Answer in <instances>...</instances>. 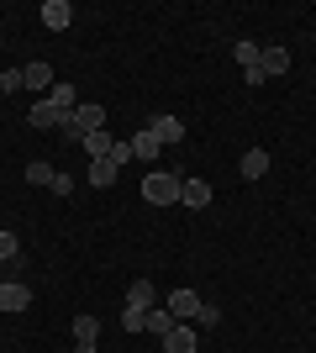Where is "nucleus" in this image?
Wrapping results in <instances>:
<instances>
[{
	"label": "nucleus",
	"instance_id": "nucleus-1",
	"mask_svg": "<svg viewBox=\"0 0 316 353\" xmlns=\"http://www.w3.org/2000/svg\"><path fill=\"white\" fill-rule=\"evenodd\" d=\"M101 127H105V105L79 101L74 111H69V121H63V137H69V143H85V137L101 132Z\"/></svg>",
	"mask_w": 316,
	"mask_h": 353
},
{
	"label": "nucleus",
	"instance_id": "nucleus-2",
	"mask_svg": "<svg viewBox=\"0 0 316 353\" xmlns=\"http://www.w3.org/2000/svg\"><path fill=\"white\" fill-rule=\"evenodd\" d=\"M143 201H148V206H174V201H180V174L148 169V179H143Z\"/></svg>",
	"mask_w": 316,
	"mask_h": 353
},
{
	"label": "nucleus",
	"instance_id": "nucleus-3",
	"mask_svg": "<svg viewBox=\"0 0 316 353\" xmlns=\"http://www.w3.org/2000/svg\"><path fill=\"white\" fill-rule=\"evenodd\" d=\"M27 121H32V127H37V132H53V127H59V132H63V121H69V111H59V105H48V101H32Z\"/></svg>",
	"mask_w": 316,
	"mask_h": 353
},
{
	"label": "nucleus",
	"instance_id": "nucleus-4",
	"mask_svg": "<svg viewBox=\"0 0 316 353\" xmlns=\"http://www.w3.org/2000/svg\"><path fill=\"white\" fill-rule=\"evenodd\" d=\"M158 343H164V353H196V327H190V322H174Z\"/></svg>",
	"mask_w": 316,
	"mask_h": 353
},
{
	"label": "nucleus",
	"instance_id": "nucleus-5",
	"mask_svg": "<svg viewBox=\"0 0 316 353\" xmlns=\"http://www.w3.org/2000/svg\"><path fill=\"white\" fill-rule=\"evenodd\" d=\"M206 306V301H200L196 290H174L169 295V311H174V322H196V311Z\"/></svg>",
	"mask_w": 316,
	"mask_h": 353
},
{
	"label": "nucleus",
	"instance_id": "nucleus-6",
	"mask_svg": "<svg viewBox=\"0 0 316 353\" xmlns=\"http://www.w3.org/2000/svg\"><path fill=\"white\" fill-rule=\"evenodd\" d=\"M21 79H27V90H32V95H48V90L59 85V79H53V69H48L43 59H37V63H27V69H21Z\"/></svg>",
	"mask_w": 316,
	"mask_h": 353
},
{
	"label": "nucleus",
	"instance_id": "nucleus-7",
	"mask_svg": "<svg viewBox=\"0 0 316 353\" xmlns=\"http://www.w3.org/2000/svg\"><path fill=\"white\" fill-rule=\"evenodd\" d=\"M69 21H74V6H69V0H48L43 6V27L48 32H63Z\"/></svg>",
	"mask_w": 316,
	"mask_h": 353
},
{
	"label": "nucleus",
	"instance_id": "nucleus-8",
	"mask_svg": "<svg viewBox=\"0 0 316 353\" xmlns=\"http://www.w3.org/2000/svg\"><path fill=\"white\" fill-rule=\"evenodd\" d=\"M180 201H185L190 211L211 206V185H206V179H180Z\"/></svg>",
	"mask_w": 316,
	"mask_h": 353
},
{
	"label": "nucleus",
	"instance_id": "nucleus-9",
	"mask_svg": "<svg viewBox=\"0 0 316 353\" xmlns=\"http://www.w3.org/2000/svg\"><path fill=\"white\" fill-rule=\"evenodd\" d=\"M27 306H32V290H27V285H16V280L0 285V311H27Z\"/></svg>",
	"mask_w": 316,
	"mask_h": 353
},
{
	"label": "nucleus",
	"instance_id": "nucleus-10",
	"mask_svg": "<svg viewBox=\"0 0 316 353\" xmlns=\"http://www.w3.org/2000/svg\"><path fill=\"white\" fill-rule=\"evenodd\" d=\"M127 306H132V311H153V306H158V290H153L148 280H132V285H127Z\"/></svg>",
	"mask_w": 316,
	"mask_h": 353
},
{
	"label": "nucleus",
	"instance_id": "nucleus-11",
	"mask_svg": "<svg viewBox=\"0 0 316 353\" xmlns=\"http://www.w3.org/2000/svg\"><path fill=\"white\" fill-rule=\"evenodd\" d=\"M95 332H101V322H95L90 311H79L74 316V348H95Z\"/></svg>",
	"mask_w": 316,
	"mask_h": 353
},
{
	"label": "nucleus",
	"instance_id": "nucleus-12",
	"mask_svg": "<svg viewBox=\"0 0 316 353\" xmlns=\"http://www.w3.org/2000/svg\"><path fill=\"white\" fill-rule=\"evenodd\" d=\"M116 174H121V163H116V159H95V163H90V185H95V190L116 185Z\"/></svg>",
	"mask_w": 316,
	"mask_h": 353
},
{
	"label": "nucleus",
	"instance_id": "nucleus-13",
	"mask_svg": "<svg viewBox=\"0 0 316 353\" xmlns=\"http://www.w3.org/2000/svg\"><path fill=\"white\" fill-rule=\"evenodd\" d=\"M158 148H164V143H158V137H153V127H143V132L132 137V159L153 163V159H158Z\"/></svg>",
	"mask_w": 316,
	"mask_h": 353
},
{
	"label": "nucleus",
	"instance_id": "nucleus-14",
	"mask_svg": "<svg viewBox=\"0 0 316 353\" xmlns=\"http://www.w3.org/2000/svg\"><path fill=\"white\" fill-rule=\"evenodd\" d=\"M269 174V153H264V148H248V153H242V179H264Z\"/></svg>",
	"mask_w": 316,
	"mask_h": 353
},
{
	"label": "nucleus",
	"instance_id": "nucleus-15",
	"mask_svg": "<svg viewBox=\"0 0 316 353\" xmlns=\"http://www.w3.org/2000/svg\"><path fill=\"white\" fill-rule=\"evenodd\" d=\"M79 148H85V153H90V163H95V159H111V148H116V137H111V132L101 127V132H90V137H85Z\"/></svg>",
	"mask_w": 316,
	"mask_h": 353
},
{
	"label": "nucleus",
	"instance_id": "nucleus-16",
	"mask_svg": "<svg viewBox=\"0 0 316 353\" xmlns=\"http://www.w3.org/2000/svg\"><path fill=\"white\" fill-rule=\"evenodd\" d=\"M153 137H158V143H180V137H185V121L180 117H158V121H153Z\"/></svg>",
	"mask_w": 316,
	"mask_h": 353
},
{
	"label": "nucleus",
	"instance_id": "nucleus-17",
	"mask_svg": "<svg viewBox=\"0 0 316 353\" xmlns=\"http://www.w3.org/2000/svg\"><path fill=\"white\" fill-rule=\"evenodd\" d=\"M258 69H264V74H290V53H285V48H264Z\"/></svg>",
	"mask_w": 316,
	"mask_h": 353
},
{
	"label": "nucleus",
	"instance_id": "nucleus-18",
	"mask_svg": "<svg viewBox=\"0 0 316 353\" xmlns=\"http://www.w3.org/2000/svg\"><path fill=\"white\" fill-rule=\"evenodd\" d=\"M48 105H59V111H74V85H53V90H48Z\"/></svg>",
	"mask_w": 316,
	"mask_h": 353
},
{
	"label": "nucleus",
	"instance_id": "nucleus-19",
	"mask_svg": "<svg viewBox=\"0 0 316 353\" xmlns=\"http://www.w3.org/2000/svg\"><path fill=\"white\" fill-rule=\"evenodd\" d=\"M169 327H174V311H158V306H153L148 311V332H153V338H164Z\"/></svg>",
	"mask_w": 316,
	"mask_h": 353
},
{
	"label": "nucleus",
	"instance_id": "nucleus-20",
	"mask_svg": "<svg viewBox=\"0 0 316 353\" xmlns=\"http://www.w3.org/2000/svg\"><path fill=\"white\" fill-rule=\"evenodd\" d=\"M53 174H59V169H48L43 159H32V163H27V179H32V185H53Z\"/></svg>",
	"mask_w": 316,
	"mask_h": 353
},
{
	"label": "nucleus",
	"instance_id": "nucleus-21",
	"mask_svg": "<svg viewBox=\"0 0 316 353\" xmlns=\"http://www.w3.org/2000/svg\"><path fill=\"white\" fill-rule=\"evenodd\" d=\"M258 59H264V48H258V43H248V37H242V43H238V63H242V69H253Z\"/></svg>",
	"mask_w": 316,
	"mask_h": 353
},
{
	"label": "nucleus",
	"instance_id": "nucleus-22",
	"mask_svg": "<svg viewBox=\"0 0 316 353\" xmlns=\"http://www.w3.org/2000/svg\"><path fill=\"white\" fill-rule=\"evenodd\" d=\"M121 327H127V332H148V311H121Z\"/></svg>",
	"mask_w": 316,
	"mask_h": 353
},
{
	"label": "nucleus",
	"instance_id": "nucleus-23",
	"mask_svg": "<svg viewBox=\"0 0 316 353\" xmlns=\"http://www.w3.org/2000/svg\"><path fill=\"white\" fill-rule=\"evenodd\" d=\"M16 253H21L16 232H11V227H0V264H6V259H16Z\"/></svg>",
	"mask_w": 316,
	"mask_h": 353
},
{
	"label": "nucleus",
	"instance_id": "nucleus-24",
	"mask_svg": "<svg viewBox=\"0 0 316 353\" xmlns=\"http://www.w3.org/2000/svg\"><path fill=\"white\" fill-rule=\"evenodd\" d=\"M16 90H27V79H21V69H6L0 74V95H16Z\"/></svg>",
	"mask_w": 316,
	"mask_h": 353
},
{
	"label": "nucleus",
	"instance_id": "nucleus-25",
	"mask_svg": "<svg viewBox=\"0 0 316 353\" xmlns=\"http://www.w3.org/2000/svg\"><path fill=\"white\" fill-rule=\"evenodd\" d=\"M53 195H74V174H53V185H48Z\"/></svg>",
	"mask_w": 316,
	"mask_h": 353
},
{
	"label": "nucleus",
	"instance_id": "nucleus-26",
	"mask_svg": "<svg viewBox=\"0 0 316 353\" xmlns=\"http://www.w3.org/2000/svg\"><path fill=\"white\" fill-rule=\"evenodd\" d=\"M196 322H200V327H216V322H222V311H216V306H200Z\"/></svg>",
	"mask_w": 316,
	"mask_h": 353
},
{
	"label": "nucleus",
	"instance_id": "nucleus-27",
	"mask_svg": "<svg viewBox=\"0 0 316 353\" xmlns=\"http://www.w3.org/2000/svg\"><path fill=\"white\" fill-rule=\"evenodd\" d=\"M0 105H6V95H0Z\"/></svg>",
	"mask_w": 316,
	"mask_h": 353
}]
</instances>
